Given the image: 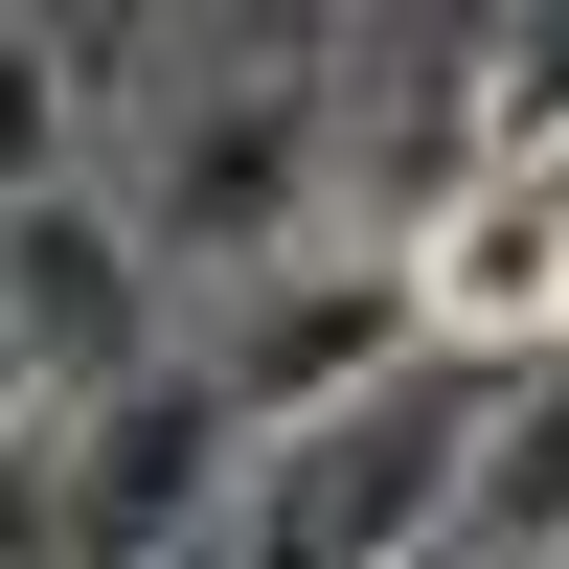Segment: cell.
<instances>
[{
  "label": "cell",
  "instance_id": "cell-1",
  "mask_svg": "<svg viewBox=\"0 0 569 569\" xmlns=\"http://www.w3.org/2000/svg\"><path fill=\"white\" fill-rule=\"evenodd\" d=\"M137 251H160V297H251V273L319 251V114H342V23H206L182 46V91H137Z\"/></svg>",
  "mask_w": 569,
  "mask_h": 569
},
{
  "label": "cell",
  "instance_id": "cell-2",
  "mask_svg": "<svg viewBox=\"0 0 569 569\" xmlns=\"http://www.w3.org/2000/svg\"><path fill=\"white\" fill-rule=\"evenodd\" d=\"M501 182V23H342V114H319V228L433 273V228Z\"/></svg>",
  "mask_w": 569,
  "mask_h": 569
},
{
  "label": "cell",
  "instance_id": "cell-3",
  "mask_svg": "<svg viewBox=\"0 0 569 569\" xmlns=\"http://www.w3.org/2000/svg\"><path fill=\"white\" fill-rule=\"evenodd\" d=\"M182 365H206V410H228L251 456H297V433H342L365 388H410V365H433V273H388V251H342V228H319L297 273H251V297L182 319Z\"/></svg>",
  "mask_w": 569,
  "mask_h": 569
},
{
  "label": "cell",
  "instance_id": "cell-4",
  "mask_svg": "<svg viewBox=\"0 0 569 569\" xmlns=\"http://www.w3.org/2000/svg\"><path fill=\"white\" fill-rule=\"evenodd\" d=\"M228 501H251V433L206 410V365H137L114 410L46 433V569H182L228 547Z\"/></svg>",
  "mask_w": 569,
  "mask_h": 569
},
{
  "label": "cell",
  "instance_id": "cell-5",
  "mask_svg": "<svg viewBox=\"0 0 569 569\" xmlns=\"http://www.w3.org/2000/svg\"><path fill=\"white\" fill-rule=\"evenodd\" d=\"M0 342H23V410H46V433L114 410L137 365H182V297H160V251H137L114 182H69V206L0 228Z\"/></svg>",
  "mask_w": 569,
  "mask_h": 569
},
{
  "label": "cell",
  "instance_id": "cell-6",
  "mask_svg": "<svg viewBox=\"0 0 569 569\" xmlns=\"http://www.w3.org/2000/svg\"><path fill=\"white\" fill-rule=\"evenodd\" d=\"M433 569H569V342L501 365V410H479V456H456V525Z\"/></svg>",
  "mask_w": 569,
  "mask_h": 569
},
{
  "label": "cell",
  "instance_id": "cell-7",
  "mask_svg": "<svg viewBox=\"0 0 569 569\" xmlns=\"http://www.w3.org/2000/svg\"><path fill=\"white\" fill-rule=\"evenodd\" d=\"M91 182V91H69V23H0V228Z\"/></svg>",
  "mask_w": 569,
  "mask_h": 569
},
{
  "label": "cell",
  "instance_id": "cell-8",
  "mask_svg": "<svg viewBox=\"0 0 569 569\" xmlns=\"http://www.w3.org/2000/svg\"><path fill=\"white\" fill-rule=\"evenodd\" d=\"M501 160H569V0L501 23Z\"/></svg>",
  "mask_w": 569,
  "mask_h": 569
},
{
  "label": "cell",
  "instance_id": "cell-9",
  "mask_svg": "<svg viewBox=\"0 0 569 569\" xmlns=\"http://www.w3.org/2000/svg\"><path fill=\"white\" fill-rule=\"evenodd\" d=\"M23 433H46V410H23V342H0V456H23Z\"/></svg>",
  "mask_w": 569,
  "mask_h": 569
}]
</instances>
